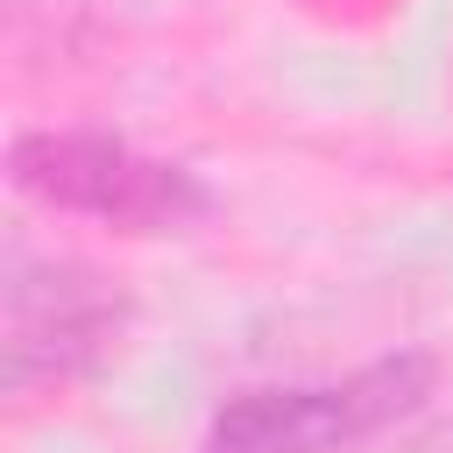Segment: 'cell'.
<instances>
[{"instance_id": "6da1fadb", "label": "cell", "mask_w": 453, "mask_h": 453, "mask_svg": "<svg viewBox=\"0 0 453 453\" xmlns=\"http://www.w3.org/2000/svg\"><path fill=\"white\" fill-rule=\"evenodd\" d=\"M432 396V354H382L333 382H276L219 403L205 453H361L403 432Z\"/></svg>"}, {"instance_id": "7a4b0ae2", "label": "cell", "mask_w": 453, "mask_h": 453, "mask_svg": "<svg viewBox=\"0 0 453 453\" xmlns=\"http://www.w3.org/2000/svg\"><path fill=\"white\" fill-rule=\"evenodd\" d=\"M7 177L21 198L50 212H78L120 234H184L212 212V191L170 163L142 156L120 134H85V127H42L7 149Z\"/></svg>"}, {"instance_id": "3957f363", "label": "cell", "mask_w": 453, "mask_h": 453, "mask_svg": "<svg viewBox=\"0 0 453 453\" xmlns=\"http://www.w3.org/2000/svg\"><path fill=\"white\" fill-rule=\"evenodd\" d=\"M0 297H7V333H0L7 368L0 375H7L14 396L85 382L127 326V297L92 262L57 255V248H28L21 234L7 241Z\"/></svg>"}, {"instance_id": "277c9868", "label": "cell", "mask_w": 453, "mask_h": 453, "mask_svg": "<svg viewBox=\"0 0 453 453\" xmlns=\"http://www.w3.org/2000/svg\"><path fill=\"white\" fill-rule=\"evenodd\" d=\"M396 453H453V418H446V425H425V432H411V439H396Z\"/></svg>"}]
</instances>
